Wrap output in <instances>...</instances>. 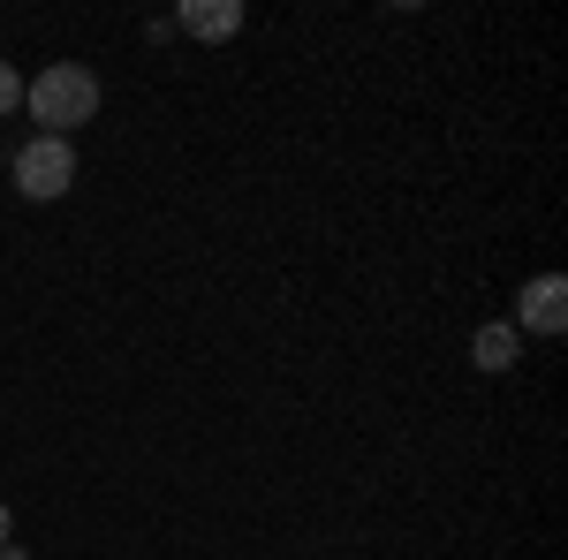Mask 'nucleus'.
I'll use <instances>...</instances> for the list:
<instances>
[{"mask_svg": "<svg viewBox=\"0 0 568 560\" xmlns=\"http://www.w3.org/2000/svg\"><path fill=\"white\" fill-rule=\"evenodd\" d=\"M23 106L45 122V136H69L77 122L99 114V77L84 61H53V69H39V84H23Z\"/></svg>", "mask_w": 568, "mask_h": 560, "instance_id": "obj_1", "label": "nucleus"}, {"mask_svg": "<svg viewBox=\"0 0 568 560\" xmlns=\"http://www.w3.org/2000/svg\"><path fill=\"white\" fill-rule=\"evenodd\" d=\"M69 182H77V152H69V136H31V144L16 152V190H23L31 205H53Z\"/></svg>", "mask_w": 568, "mask_h": 560, "instance_id": "obj_2", "label": "nucleus"}, {"mask_svg": "<svg viewBox=\"0 0 568 560\" xmlns=\"http://www.w3.org/2000/svg\"><path fill=\"white\" fill-rule=\"evenodd\" d=\"M516 334H561L568 326V281L561 273H538L524 281V296H516V318H508Z\"/></svg>", "mask_w": 568, "mask_h": 560, "instance_id": "obj_3", "label": "nucleus"}, {"mask_svg": "<svg viewBox=\"0 0 568 560\" xmlns=\"http://www.w3.org/2000/svg\"><path fill=\"white\" fill-rule=\"evenodd\" d=\"M182 31H190V39H235V31H243V0H190V8H182Z\"/></svg>", "mask_w": 568, "mask_h": 560, "instance_id": "obj_4", "label": "nucleus"}, {"mask_svg": "<svg viewBox=\"0 0 568 560\" xmlns=\"http://www.w3.org/2000/svg\"><path fill=\"white\" fill-rule=\"evenodd\" d=\"M516 356H524V334H516L508 318H500V326H478V342H470V364H478V371H508Z\"/></svg>", "mask_w": 568, "mask_h": 560, "instance_id": "obj_5", "label": "nucleus"}, {"mask_svg": "<svg viewBox=\"0 0 568 560\" xmlns=\"http://www.w3.org/2000/svg\"><path fill=\"white\" fill-rule=\"evenodd\" d=\"M16 106H23V77L0 61V114H16Z\"/></svg>", "mask_w": 568, "mask_h": 560, "instance_id": "obj_6", "label": "nucleus"}, {"mask_svg": "<svg viewBox=\"0 0 568 560\" xmlns=\"http://www.w3.org/2000/svg\"><path fill=\"white\" fill-rule=\"evenodd\" d=\"M0 546H8V508H0Z\"/></svg>", "mask_w": 568, "mask_h": 560, "instance_id": "obj_7", "label": "nucleus"}]
</instances>
